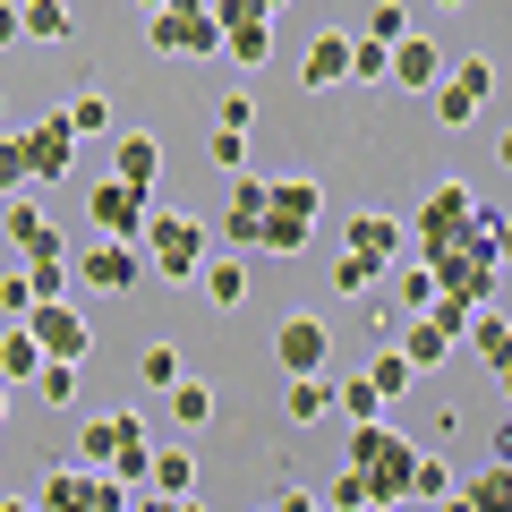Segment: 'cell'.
<instances>
[{"mask_svg":"<svg viewBox=\"0 0 512 512\" xmlns=\"http://www.w3.org/2000/svg\"><path fill=\"white\" fill-rule=\"evenodd\" d=\"M419 444L410 436H393V427H350V453H342V470L359 478V495H367V512H384V504H410L419 495Z\"/></svg>","mask_w":512,"mask_h":512,"instance_id":"6da1fadb","label":"cell"},{"mask_svg":"<svg viewBox=\"0 0 512 512\" xmlns=\"http://www.w3.org/2000/svg\"><path fill=\"white\" fill-rule=\"evenodd\" d=\"M402 222L393 214H350V231H342V256H333V291H350L359 299L367 282H384L393 274V256H402Z\"/></svg>","mask_w":512,"mask_h":512,"instance_id":"7a4b0ae2","label":"cell"},{"mask_svg":"<svg viewBox=\"0 0 512 512\" xmlns=\"http://www.w3.org/2000/svg\"><path fill=\"white\" fill-rule=\"evenodd\" d=\"M316 214H325V188L316 180H265V231H256V248L265 256H299L316 231Z\"/></svg>","mask_w":512,"mask_h":512,"instance_id":"3957f363","label":"cell"},{"mask_svg":"<svg viewBox=\"0 0 512 512\" xmlns=\"http://www.w3.org/2000/svg\"><path fill=\"white\" fill-rule=\"evenodd\" d=\"M146 43L163 60H205V52H222V9L214 0H163L146 18Z\"/></svg>","mask_w":512,"mask_h":512,"instance_id":"277c9868","label":"cell"},{"mask_svg":"<svg viewBox=\"0 0 512 512\" xmlns=\"http://www.w3.org/2000/svg\"><path fill=\"white\" fill-rule=\"evenodd\" d=\"M137 256H146L163 282H197L205 274V222L171 214V205H154L146 214V239H137Z\"/></svg>","mask_w":512,"mask_h":512,"instance_id":"5b68a950","label":"cell"},{"mask_svg":"<svg viewBox=\"0 0 512 512\" xmlns=\"http://www.w3.org/2000/svg\"><path fill=\"white\" fill-rule=\"evenodd\" d=\"M410 231H419L427 265H436V256H453L461 239H478V197H470L461 180H436V188H427V205H419V222H410Z\"/></svg>","mask_w":512,"mask_h":512,"instance_id":"8992f818","label":"cell"},{"mask_svg":"<svg viewBox=\"0 0 512 512\" xmlns=\"http://www.w3.org/2000/svg\"><path fill=\"white\" fill-rule=\"evenodd\" d=\"M487 94H495V60H453V69L436 77V94H427V103H436V128H470L478 111H487Z\"/></svg>","mask_w":512,"mask_h":512,"instance_id":"52a82bcc","label":"cell"},{"mask_svg":"<svg viewBox=\"0 0 512 512\" xmlns=\"http://www.w3.org/2000/svg\"><path fill=\"white\" fill-rule=\"evenodd\" d=\"M26 342L43 350V367H86V359H94V325L69 308V299H60V308H35V316H26Z\"/></svg>","mask_w":512,"mask_h":512,"instance_id":"ba28073f","label":"cell"},{"mask_svg":"<svg viewBox=\"0 0 512 512\" xmlns=\"http://www.w3.org/2000/svg\"><path fill=\"white\" fill-rule=\"evenodd\" d=\"M274 359H282V376H325V367H333V325H325V316H308V308H291V316H282V325H274Z\"/></svg>","mask_w":512,"mask_h":512,"instance_id":"9c48e42d","label":"cell"},{"mask_svg":"<svg viewBox=\"0 0 512 512\" xmlns=\"http://www.w3.org/2000/svg\"><path fill=\"white\" fill-rule=\"evenodd\" d=\"M214 9H222V60L265 69L274 60V9L265 0H214Z\"/></svg>","mask_w":512,"mask_h":512,"instance_id":"30bf717a","label":"cell"},{"mask_svg":"<svg viewBox=\"0 0 512 512\" xmlns=\"http://www.w3.org/2000/svg\"><path fill=\"white\" fill-rule=\"evenodd\" d=\"M461 325H470L461 308H427L419 325H402V333H393V350L410 359V376H427V367H444V359L461 350Z\"/></svg>","mask_w":512,"mask_h":512,"instance_id":"8fae6325","label":"cell"},{"mask_svg":"<svg viewBox=\"0 0 512 512\" xmlns=\"http://www.w3.org/2000/svg\"><path fill=\"white\" fill-rule=\"evenodd\" d=\"M86 214H94V231H103V239L137 248V239H146L154 197H137V188H120V180H94V188H86Z\"/></svg>","mask_w":512,"mask_h":512,"instance_id":"7c38bea8","label":"cell"},{"mask_svg":"<svg viewBox=\"0 0 512 512\" xmlns=\"http://www.w3.org/2000/svg\"><path fill=\"white\" fill-rule=\"evenodd\" d=\"M69 274H86L94 291H137V282H146V256L120 248V239H94L86 256H69Z\"/></svg>","mask_w":512,"mask_h":512,"instance_id":"4fadbf2b","label":"cell"},{"mask_svg":"<svg viewBox=\"0 0 512 512\" xmlns=\"http://www.w3.org/2000/svg\"><path fill=\"white\" fill-rule=\"evenodd\" d=\"M111 180L137 188V197H154V188H163V137H154V128H128L120 154H111Z\"/></svg>","mask_w":512,"mask_h":512,"instance_id":"5bb4252c","label":"cell"},{"mask_svg":"<svg viewBox=\"0 0 512 512\" xmlns=\"http://www.w3.org/2000/svg\"><path fill=\"white\" fill-rule=\"evenodd\" d=\"M18 146H26V180H60V171H69V154H77V137H69V120L52 111V120L26 128Z\"/></svg>","mask_w":512,"mask_h":512,"instance_id":"9a60e30c","label":"cell"},{"mask_svg":"<svg viewBox=\"0 0 512 512\" xmlns=\"http://www.w3.org/2000/svg\"><path fill=\"white\" fill-rule=\"evenodd\" d=\"M0 231H9V248H26V256H69V239L43 222L35 197H9V205H0Z\"/></svg>","mask_w":512,"mask_h":512,"instance_id":"2e32d148","label":"cell"},{"mask_svg":"<svg viewBox=\"0 0 512 512\" xmlns=\"http://www.w3.org/2000/svg\"><path fill=\"white\" fill-rule=\"evenodd\" d=\"M299 86H308V94L350 86V35H316L308 52H299Z\"/></svg>","mask_w":512,"mask_h":512,"instance_id":"e0dca14e","label":"cell"},{"mask_svg":"<svg viewBox=\"0 0 512 512\" xmlns=\"http://www.w3.org/2000/svg\"><path fill=\"white\" fill-rule=\"evenodd\" d=\"M436 77H444V52H436L427 35L393 43V77H384V86H402V94H436Z\"/></svg>","mask_w":512,"mask_h":512,"instance_id":"ac0fdd59","label":"cell"},{"mask_svg":"<svg viewBox=\"0 0 512 512\" xmlns=\"http://www.w3.org/2000/svg\"><path fill=\"white\" fill-rule=\"evenodd\" d=\"M256 231H265V180H231V205H222V239L231 248H256Z\"/></svg>","mask_w":512,"mask_h":512,"instance_id":"d6986e66","label":"cell"},{"mask_svg":"<svg viewBox=\"0 0 512 512\" xmlns=\"http://www.w3.org/2000/svg\"><path fill=\"white\" fill-rule=\"evenodd\" d=\"M146 495L188 504V495H197V453H188V444H163V453H154V470H146Z\"/></svg>","mask_w":512,"mask_h":512,"instance_id":"ffe728a7","label":"cell"},{"mask_svg":"<svg viewBox=\"0 0 512 512\" xmlns=\"http://www.w3.org/2000/svg\"><path fill=\"white\" fill-rule=\"evenodd\" d=\"M120 436H128V410L86 419V436H77V470H111V461H120Z\"/></svg>","mask_w":512,"mask_h":512,"instance_id":"44dd1931","label":"cell"},{"mask_svg":"<svg viewBox=\"0 0 512 512\" xmlns=\"http://www.w3.org/2000/svg\"><path fill=\"white\" fill-rule=\"evenodd\" d=\"M461 342H470V350H478L487 367H504V359H512V316H504V308L470 316V325H461Z\"/></svg>","mask_w":512,"mask_h":512,"instance_id":"7402d4cb","label":"cell"},{"mask_svg":"<svg viewBox=\"0 0 512 512\" xmlns=\"http://www.w3.org/2000/svg\"><path fill=\"white\" fill-rule=\"evenodd\" d=\"M359 384H367V393H376V402H393V393H410V384H419V376H410V359H402V350L384 342L376 359L359 367Z\"/></svg>","mask_w":512,"mask_h":512,"instance_id":"603a6c76","label":"cell"},{"mask_svg":"<svg viewBox=\"0 0 512 512\" xmlns=\"http://www.w3.org/2000/svg\"><path fill=\"white\" fill-rule=\"evenodd\" d=\"M18 35H26V43H69L77 18L60 9V0H26V9H18Z\"/></svg>","mask_w":512,"mask_h":512,"instance_id":"cb8c5ba5","label":"cell"},{"mask_svg":"<svg viewBox=\"0 0 512 512\" xmlns=\"http://www.w3.org/2000/svg\"><path fill=\"white\" fill-rule=\"evenodd\" d=\"M35 512H94V504H86V470H77V461H60V470L43 478Z\"/></svg>","mask_w":512,"mask_h":512,"instance_id":"d4e9b609","label":"cell"},{"mask_svg":"<svg viewBox=\"0 0 512 512\" xmlns=\"http://www.w3.org/2000/svg\"><path fill=\"white\" fill-rule=\"evenodd\" d=\"M163 402H171V419H180L188 436H197V427H214V384L180 376V384H171V393H163Z\"/></svg>","mask_w":512,"mask_h":512,"instance_id":"484cf974","label":"cell"},{"mask_svg":"<svg viewBox=\"0 0 512 512\" xmlns=\"http://www.w3.org/2000/svg\"><path fill=\"white\" fill-rule=\"evenodd\" d=\"M197 291L214 299V308H239V299H248V265H239V256H214V265L197 274Z\"/></svg>","mask_w":512,"mask_h":512,"instance_id":"4316f807","label":"cell"},{"mask_svg":"<svg viewBox=\"0 0 512 512\" xmlns=\"http://www.w3.org/2000/svg\"><path fill=\"white\" fill-rule=\"evenodd\" d=\"M43 376V350L26 342V325H9L0 333V384H35Z\"/></svg>","mask_w":512,"mask_h":512,"instance_id":"83f0119b","label":"cell"},{"mask_svg":"<svg viewBox=\"0 0 512 512\" xmlns=\"http://www.w3.org/2000/svg\"><path fill=\"white\" fill-rule=\"evenodd\" d=\"M18 274H26V291H35V308H60V291H69V256H26Z\"/></svg>","mask_w":512,"mask_h":512,"instance_id":"f1b7e54d","label":"cell"},{"mask_svg":"<svg viewBox=\"0 0 512 512\" xmlns=\"http://www.w3.org/2000/svg\"><path fill=\"white\" fill-rule=\"evenodd\" d=\"M333 410H342L350 427H384V402H376V393H367L359 376H333Z\"/></svg>","mask_w":512,"mask_h":512,"instance_id":"f546056e","label":"cell"},{"mask_svg":"<svg viewBox=\"0 0 512 512\" xmlns=\"http://www.w3.org/2000/svg\"><path fill=\"white\" fill-rule=\"evenodd\" d=\"M282 402H291V419H299V427H308V419H325V410H333V376H299L291 393H282Z\"/></svg>","mask_w":512,"mask_h":512,"instance_id":"4dcf8cb0","label":"cell"},{"mask_svg":"<svg viewBox=\"0 0 512 512\" xmlns=\"http://www.w3.org/2000/svg\"><path fill=\"white\" fill-rule=\"evenodd\" d=\"M60 120H69V137H103V128H111V103H103V94L86 86V94H77L69 111H60Z\"/></svg>","mask_w":512,"mask_h":512,"instance_id":"1f68e13d","label":"cell"},{"mask_svg":"<svg viewBox=\"0 0 512 512\" xmlns=\"http://www.w3.org/2000/svg\"><path fill=\"white\" fill-rule=\"evenodd\" d=\"M137 376H146L154 393H171V384H180L188 367H180V350H171V342H146V359H137Z\"/></svg>","mask_w":512,"mask_h":512,"instance_id":"d6a6232c","label":"cell"},{"mask_svg":"<svg viewBox=\"0 0 512 512\" xmlns=\"http://www.w3.org/2000/svg\"><path fill=\"white\" fill-rule=\"evenodd\" d=\"M205 154H214V171L248 180V137H231V128H205Z\"/></svg>","mask_w":512,"mask_h":512,"instance_id":"836d02e7","label":"cell"},{"mask_svg":"<svg viewBox=\"0 0 512 512\" xmlns=\"http://www.w3.org/2000/svg\"><path fill=\"white\" fill-rule=\"evenodd\" d=\"M393 299H402V308H436V274H427V265H402V274H393Z\"/></svg>","mask_w":512,"mask_h":512,"instance_id":"e575fe53","label":"cell"},{"mask_svg":"<svg viewBox=\"0 0 512 512\" xmlns=\"http://www.w3.org/2000/svg\"><path fill=\"white\" fill-rule=\"evenodd\" d=\"M26 188H35V180H26V146H18V137H0V197H26Z\"/></svg>","mask_w":512,"mask_h":512,"instance_id":"d590c367","label":"cell"},{"mask_svg":"<svg viewBox=\"0 0 512 512\" xmlns=\"http://www.w3.org/2000/svg\"><path fill=\"white\" fill-rule=\"evenodd\" d=\"M350 77H359V86H384V77H393V52H376V43H350Z\"/></svg>","mask_w":512,"mask_h":512,"instance_id":"8d00e7d4","label":"cell"},{"mask_svg":"<svg viewBox=\"0 0 512 512\" xmlns=\"http://www.w3.org/2000/svg\"><path fill=\"white\" fill-rule=\"evenodd\" d=\"M35 402L69 410V402H77V367H43V376H35Z\"/></svg>","mask_w":512,"mask_h":512,"instance_id":"74e56055","label":"cell"},{"mask_svg":"<svg viewBox=\"0 0 512 512\" xmlns=\"http://www.w3.org/2000/svg\"><path fill=\"white\" fill-rule=\"evenodd\" d=\"M214 128H231V137H248V128H256V103H248V94H222Z\"/></svg>","mask_w":512,"mask_h":512,"instance_id":"f35d334b","label":"cell"},{"mask_svg":"<svg viewBox=\"0 0 512 512\" xmlns=\"http://www.w3.org/2000/svg\"><path fill=\"white\" fill-rule=\"evenodd\" d=\"M0 308L18 316V325H26V316H35V291H26V274H0Z\"/></svg>","mask_w":512,"mask_h":512,"instance_id":"ab89813d","label":"cell"},{"mask_svg":"<svg viewBox=\"0 0 512 512\" xmlns=\"http://www.w3.org/2000/svg\"><path fill=\"white\" fill-rule=\"evenodd\" d=\"M265 512H325V504H316L308 487H282V504H265Z\"/></svg>","mask_w":512,"mask_h":512,"instance_id":"60d3db41","label":"cell"},{"mask_svg":"<svg viewBox=\"0 0 512 512\" xmlns=\"http://www.w3.org/2000/svg\"><path fill=\"white\" fill-rule=\"evenodd\" d=\"M487 239H495V265H512V214H504V222H495V231H487Z\"/></svg>","mask_w":512,"mask_h":512,"instance_id":"b9f144b4","label":"cell"},{"mask_svg":"<svg viewBox=\"0 0 512 512\" xmlns=\"http://www.w3.org/2000/svg\"><path fill=\"white\" fill-rule=\"evenodd\" d=\"M137 512H205L197 495H188V504H163V495H137Z\"/></svg>","mask_w":512,"mask_h":512,"instance_id":"7bdbcfd3","label":"cell"},{"mask_svg":"<svg viewBox=\"0 0 512 512\" xmlns=\"http://www.w3.org/2000/svg\"><path fill=\"white\" fill-rule=\"evenodd\" d=\"M495 470H512V419L495 427Z\"/></svg>","mask_w":512,"mask_h":512,"instance_id":"ee69618b","label":"cell"},{"mask_svg":"<svg viewBox=\"0 0 512 512\" xmlns=\"http://www.w3.org/2000/svg\"><path fill=\"white\" fill-rule=\"evenodd\" d=\"M0 43H26V35H18V9H9V0H0Z\"/></svg>","mask_w":512,"mask_h":512,"instance_id":"f6af8a7d","label":"cell"},{"mask_svg":"<svg viewBox=\"0 0 512 512\" xmlns=\"http://www.w3.org/2000/svg\"><path fill=\"white\" fill-rule=\"evenodd\" d=\"M444 512H478V504H470V495H444Z\"/></svg>","mask_w":512,"mask_h":512,"instance_id":"bcb514c9","label":"cell"},{"mask_svg":"<svg viewBox=\"0 0 512 512\" xmlns=\"http://www.w3.org/2000/svg\"><path fill=\"white\" fill-rule=\"evenodd\" d=\"M495 384H504V402H512V359H504V367H495Z\"/></svg>","mask_w":512,"mask_h":512,"instance_id":"7dc6e473","label":"cell"},{"mask_svg":"<svg viewBox=\"0 0 512 512\" xmlns=\"http://www.w3.org/2000/svg\"><path fill=\"white\" fill-rule=\"evenodd\" d=\"M495 154H504V163H512V128H504V137H495Z\"/></svg>","mask_w":512,"mask_h":512,"instance_id":"c3c4849f","label":"cell"},{"mask_svg":"<svg viewBox=\"0 0 512 512\" xmlns=\"http://www.w3.org/2000/svg\"><path fill=\"white\" fill-rule=\"evenodd\" d=\"M0 427H9V384H0Z\"/></svg>","mask_w":512,"mask_h":512,"instance_id":"681fc988","label":"cell"},{"mask_svg":"<svg viewBox=\"0 0 512 512\" xmlns=\"http://www.w3.org/2000/svg\"><path fill=\"white\" fill-rule=\"evenodd\" d=\"M0 512H35V504H0Z\"/></svg>","mask_w":512,"mask_h":512,"instance_id":"f907efd6","label":"cell"}]
</instances>
